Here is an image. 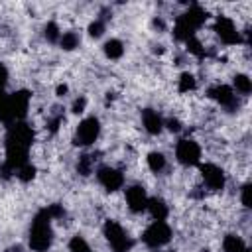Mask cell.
Here are the masks:
<instances>
[{
    "mask_svg": "<svg viewBox=\"0 0 252 252\" xmlns=\"http://www.w3.org/2000/svg\"><path fill=\"white\" fill-rule=\"evenodd\" d=\"M32 144H33V130L28 122L22 120L8 126V132L4 138V148H6V159L2 165L4 175H10V173L16 175V171L26 161H30L28 156H30Z\"/></svg>",
    "mask_w": 252,
    "mask_h": 252,
    "instance_id": "obj_1",
    "label": "cell"
},
{
    "mask_svg": "<svg viewBox=\"0 0 252 252\" xmlns=\"http://www.w3.org/2000/svg\"><path fill=\"white\" fill-rule=\"evenodd\" d=\"M32 94L30 91H14L10 94L0 93V122L6 126H12L16 122H22L30 110Z\"/></svg>",
    "mask_w": 252,
    "mask_h": 252,
    "instance_id": "obj_2",
    "label": "cell"
},
{
    "mask_svg": "<svg viewBox=\"0 0 252 252\" xmlns=\"http://www.w3.org/2000/svg\"><path fill=\"white\" fill-rule=\"evenodd\" d=\"M53 217L49 209H41L32 224H30V234H28V244L33 252H47L53 244Z\"/></svg>",
    "mask_w": 252,
    "mask_h": 252,
    "instance_id": "obj_3",
    "label": "cell"
},
{
    "mask_svg": "<svg viewBox=\"0 0 252 252\" xmlns=\"http://www.w3.org/2000/svg\"><path fill=\"white\" fill-rule=\"evenodd\" d=\"M207 22V12L193 4L189 6L181 16H177L175 20V26H173V35L177 41H187L191 37H195V32Z\"/></svg>",
    "mask_w": 252,
    "mask_h": 252,
    "instance_id": "obj_4",
    "label": "cell"
},
{
    "mask_svg": "<svg viewBox=\"0 0 252 252\" xmlns=\"http://www.w3.org/2000/svg\"><path fill=\"white\" fill-rule=\"evenodd\" d=\"M102 234L108 242V246L112 248V252H130L134 246V240L130 238V234L124 230V226L112 219H108L102 226Z\"/></svg>",
    "mask_w": 252,
    "mask_h": 252,
    "instance_id": "obj_5",
    "label": "cell"
},
{
    "mask_svg": "<svg viewBox=\"0 0 252 252\" xmlns=\"http://www.w3.org/2000/svg\"><path fill=\"white\" fill-rule=\"evenodd\" d=\"M171 234L173 230L165 220H152L142 232V242L148 248H161L171 240Z\"/></svg>",
    "mask_w": 252,
    "mask_h": 252,
    "instance_id": "obj_6",
    "label": "cell"
},
{
    "mask_svg": "<svg viewBox=\"0 0 252 252\" xmlns=\"http://www.w3.org/2000/svg\"><path fill=\"white\" fill-rule=\"evenodd\" d=\"M100 136V122L96 116H87L79 122L77 130H75V136H73V142L75 146H81V148H87V146H93Z\"/></svg>",
    "mask_w": 252,
    "mask_h": 252,
    "instance_id": "obj_7",
    "label": "cell"
},
{
    "mask_svg": "<svg viewBox=\"0 0 252 252\" xmlns=\"http://www.w3.org/2000/svg\"><path fill=\"white\" fill-rule=\"evenodd\" d=\"M175 159L185 167H195L201 163V146L191 138H181L175 144Z\"/></svg>",
    "mask_w": 252,
    "mask_h": 252,
    "instance_id": "obj_8",
    "label": "cell"
},
{
    "mask_svg": "<svg viewBox=\"0 0 252 252\" xmlns=\"http://www.w3.org/2000/svg\"><path fill=\"white\" fill-rule=\"evenodd\" d=\"M215 33H217V37L224 45H238L242 41L240 32H238L234 20L228 18V16H217V20H215Z\"/></svg>",
    "mask_w": 252,
    "mask_h": 252,
    "instance_id": "obj_9",
    "label": "cell"
},
{
    "mask_svg": "<svg viewBox=\"0 0 252 252\" xmlns=\"http://www.w3.org/2000/svg\"><path fill=\"white\" fill-rule=\"evenodd\" d=\"M199 171H201L203 183H205L211 191H222V189H224V185H226V175H224V171H222L220 165L211 163V161H205V163H199Z\"/></svg>",
    "mask_w": 252,
    "mask_h": 252,
    "instance_id": "obj_10",
    "label": "cell"
},
{
    "mask_svg": "<svg viewBox=\"0 0 252 252\" xmlns=\"http://www.w3.org/2000/svg\"><path fill=\"white\" fill-rule=\"evenodd\" d=\"M96 181L106 189V191H110V193H114V191H118V189H122L124 187V173L120 171V169H116V167H112V165H100L98 169H96Z\"/></svg>",
    "mask_w": 252,
    "mask_h": 252,
    "instance_id": "obj_11",
    "label": "cell"
},
{
    "mask_svg": "<svg viewBox=\"0 0 252 252\" xmlns=\"http://www.w3.org/2000/svg\"><path fill=\"white\" fill-rule=\"evenodd\" d=\"M207 94H209V98H213L219 106H222V108H226V110H232V108L238 104V98H236V93L232 91V87L222 85V83L213 85V87L207 91Z\"/></svg>",
    "mask_w": 252,
    "mask_h": 252,
    "instance_id": "obj_12",
    "label": "cell"
},
{
    "mask_svg": "<svg viewBox=\"0 0 252 252\" xmlns=\"http://www.w3.org/2000/svg\"><path fill=\"white\" fill-rule=\"evenodd\" d=\"M126 207L132 211V213H144L146 211V207H148V193H146V189L142 187V185H130L128 189H126Z\"/></svg>",
    "mask_w": 252,
    "mask_h": 252,
    "instance_id": "obj_13",
    "label": "cell"
},
{
    "mask_svg": "<svg viewBox=\"0 0 252 252\" xmlns=\"http://www.w3.org/2000/svg\"><path fill=\"white\" fill-rule=\"evenodd\" d=\"M142 124H144V130H146L150 136H158V134H161V130L165 128V126H163V118H161L159 112L154 110V108L142 110Z\"/></svg>",
    "mask_w": 252,
    "mask_h": 252,
    "instance_id": "obj_14",
    "label": "cell"
},
{
    "mask_svg": "<svg viewBox=\"0 0 252 252\" xmlns=\"http://www.w3.org/2000/svg\"><path fill=\"white\" fill-rule=\"evenodd\" d=\"M146 211L150 213V217L154 220H165L167 215H169V207H167V203L161 197H150Z\"/></svg>",
    "mask_w": 252,
    "mask_h": 252,
    "instance_id": "obj_15",
    "label": "cell"
},
{
    "mask_svg": "<svg viewBox=\"0 0 252 252\" xmlns=\"http://www.w3.org/2000/svg\"><path fill=\"white\" fill-rule=\"evenodd\" d=\"M246 248L248 246H246V242H244V238L240 234L230 232V234H226L222 238V252H244Z\"/></svg>",
    "mask_w": 252,
    "mask_h": 252,
    "instance_id": "obj_16",
    "label": "cell"
},
{
    "mask_svg": "<svg viewBox=\"0 0 252 252\" xmlns=\"http://www.w3.org/2000/svg\"><path fill=\"white\" fill-rule=\"evenodd\" d=\"M102 51H104V55H106L108 59H114V61H116V59H120V57L124 55V43H122L120 39L112 37V39L104 41Z\"/></svg>",
    "mask_w": 252,
    "mask_h": 252,
    "instance_id": "obj_17",
    "label": "cell"
},
{
    "mask_svg": "<svg viewBox=\"0 0 252 252\" xmlns=\"http://www.w3.org/2000/svg\"><path fill=\"white\" fill-rule=\"evenodd\" d=\"M232 91L238 93V94H242V96H248L252 93V81H250V77L244 75V73L234 75V79H232Z\"/></svg>",
    "mask_w": 252,
    "mask_h": 252,
    "instance_id": "obj_18",
    "label": "cell"
},
{
    "mask_svg": "<svg viewBox=\"0 0 252 252\" xmlns=\"http://www.w3.org/2000/svg\"><path fill=\"white\" fill-rule=\"evenodd\" d=\"M146 161H148V167L154 173H161L165 169V165H167V159H165V156L161 152H150L148 158H146Z\"/></svg>",
    "mask_w": 252,
    "mask_h": 252,
    "instance_id": "obj_19",
    "label": "cell"
},
{
    "mask_svg": "<svg viewBox=\"0 0 252 252\" xmlns=\"http://www.w3.org/2000/svg\"><path fill=\"white\" fill-rule=\"evenodd\" d=\"M81 43V35L77 32H61V37H59V45L65 49V51H73L77 49Z\"/></svg>",
    "mask_w": 252,
    "mask_h": 252,
    "instance_id": "obj_20",
    "label": "cell"
},
{
    "mask_svg": "<svg viewBox=\"0 0 252 252\" xmlns=\"http://www.w3.org/2000/svg\"><path fill=\"white\" fill-rule=\"evenodd\" d=\"M195 87H197V81L191 73H181L179 75V79H177V91L179 93H191V91H195Z\"/></svg>",
    "mask_w": 252,
    "mask_h": 252,
    "instance_id": "obj_21",
    "label": "cell"
},
{
    "mask_svg": "<svg viewBox=\"0 0 252 252\" xmlns=\"http://www.w3.org/2000/svg\"><path fill=\"white\" fill-rule=\"evenodd\" d=\"M69 252H93V248L81 234H75L69 240Z\"/></svg>",
    "mask_w": 252,
    "mask_h": 252,
    "instance_id": "obj_22",
    "label": "cell"
},
{
    "mask_svg": "<svg viewBox=\"0 0 252 252\" xmlns=\"http://www.w3.org/2000/svg\"><path fill=\"white\" fill-rule=\"evenodd\" d=\"M16 177H18L20 181H24V183L32 181V179L35 177V165H33L32 161H26V163L16 171Z\"/></svg>",
    "mask_w": 252,
    "mask_h": 252,
    "instance_id": "obj_23",
    "label": "cell"
},
{
    "mask_svg": "<svg viewBox=\"0 0 252 252\" xmlns=\"http://www.w3.org/2000/svg\"><path fill=\"white\" fill-rule=\"evenodd\" d=\"M185 45H187V51H189L191 55H195L197 59H203V57L207 55V51H205L203 43H201L197 37H191V39H187V41H185Z\"/></svg>",
    "mask_w": 252,
    "mask_h": 252,
    "instance_id": "obj_24",
    "label": "cell"
},
{
    "mask_svg": "<svg viewBox=\"0 0 252 252\" xmlns=\"http://www.w3.org/2000/svg\"><path fill=\"white\" fill-rule=\"evenodd\" d=\"M93 165H94L93 156H91V154H85V156H81V158H79L77 169H79V173H81V175H89V173L93 171Z\"/></svg>",
    "mask_w": 252,
    "mask_h": 252,
    "instance_id": "obj_25",
    "label": "cell"
},
{
    "mask_svg": "<svg viewBox=\"0 0 252 252\" xmlns=\"http://www.w3.org/2000/svg\"><path fill=\"white\" fill-rule=\"evenodd\" d=\"M59 37H61V30L55 22H47L45 26V39L49 43H59Z\"/></svg>",
    "mask_w": 252,
    "mask_h": 252,
    "instance_id": "obj_26",
    "label": "cell"
},
{
    "mask_svg": "<svg viewBox=\"0 0 252 252\" xmlns=\"http://www.w3.org/2000/svg\"><path fill=\"white\" fill-rule=\"evenodd\" d=\"M104 30H106V24H104V20H100V18L89 24V35L94 37V39L100 37V35L104 33Z\"/></svg>",
    "mask_w": 252,
    "mask_h": 252,
    "instance_id": "obj_27",
    "label": "cell"
},
{
    "mask_svg": "<svg viewBox=\"0 0 252 252\" xmlns=\"http://www.w3.org/2000/svg\"><path fill=\"white\" fill-rule=\"evenodd\" d=\"M240 203L244 209H250V183H244L240 189Z\"/></svg>",
    "mask_w": 252,
    "mask_h": 252,
    "instance_id": "obj_28",
    "label": "cell"
},
{
    "mask_svg": "<svg viewBox=\"0 0 252 252\" xmlns=\"http://www.w3.org/2000/svg\"><path fill=\"white\" fill-rule=\"evenodd\" d=\"M85 106H87V98H85V96H79V98L73 100L71 110H73L75 114H81V112H85Z\"/></svg>",
    "mask_w": 252,
    "mask_h": 252,
    "instance_id": "obj_29",
    "label": "cell"
},
{
    "mask_svg": "<svg viewBox=\"0 0 252 252\" xmlns=\"http://www.w3.org/2000/svg\"><path fill=\"white\" fill-rule=\"evenodd\" d=\"M163 126H167V130H171V132H179V130H181V124H179V120H177V118L163 120Z\"/></svg>",
    "mask_w": 252,
    "mask_h": 252,
    "instance_id": "obj_30",
    "label": "cell"
},
{
    "mask_svg": "<svg viewBox=\"0 0 252 252\" xmlns=\"http://www.w3.org/2000/svg\"><path fill=\"white\" fill-rule=\"evenodd\" d=\"M8 83V69L0 63V93H4V85Z\"/></svg>",
    "mask_w": 252,
    "mask_h": 252,
    "instance_id": "obj_31",
    "label": "cell"
},
{
    "mask_svg": "<svg viewBox=\"0 0 252 252\" xmlns=\"http://www.w3.org/2000/svg\"><path fill=\"white\" fill-rule=\"evenodd\" d=\"M65 93H67V85H59V87H57V94L63 96Z\"/></svg>",
    "mask_w": 252,
    "mask_h": 252,
    "instance_id": "obj_32",
    "label": "cell"
},
{
    "mask_svg": "<svg viewBox=\"0 0 252 252\" xmlns=\"http://www.w3.org/2000/svg\"><path fill=\"white\" fill-rule=\"evenodd\" d=\"M244 252H252V250H250V248H246V250H244Z\"/></svg>",
    "mask_w": 252,
    "mask_h": 252,
    "instance_id": "obj_33",
    "label": "cell"
}]
</instances>
